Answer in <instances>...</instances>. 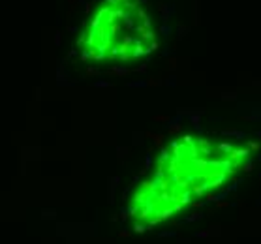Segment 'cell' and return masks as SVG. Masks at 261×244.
<instances>
[{
    "mask_svg": "<svg viewBox=\"0 0 261 244\" xmlns=\"http://www.w3.org/2000/svg\"><path fill=\"white\" fill-rule=\"evenodd\" d=\"M250 154L248 148H237V150H231L229 152V160H239V158H246Z\"/></svg>",
    "mask_w": 261,
    "mask_h": 244,
    "instance_id": "1",
    "label": "cell"
},
{
    "mask_svg": "<svg viewBox=\"0 0 261 244\" xmlns=\"http://www.w3.org/2000/svg\"><path fill=\"white\" fill-rule=\"evenodd\" d=\"M128 72H130V69L128 68H122V66H113V68L107 69L109 75H128Z\"/></svg>",
    "mask_w": 261,
    "mask_h": 244,
    "instance_id": "2",
    "label": "cell"
},
{
    "mask_svg": "<svg viewBox=\"0 0 261 244\" xmlns=\"http://www.w3.org/2000/svg\"><path fill=\"white\" fill-rule=\"evenodd\" d=\"M180 130H182V126L179 124V120H175V122H169L167 134H169V135H177V134H180Z\"/></svg>",
    "mask_w": 261,
    "mask_h": 244,
    "instance_id": "3",
    "label": "cell"
},
{
    "mask_svg": "<svg viewBox=\"0 0 261 244\" xmlns=\"http://www.w3.org/2000/svg\"><path fill=\"white\" fill-rule=\"evenodd\" d=\"M145 135H147V137H150L156 146H160V148L164 146V135H160V134H150V131H147Z\"/></svg>",
    "mask_w": 261,
    "mask_h": 244,
    "instance_id": "4",
    "label": "cell"
},
{
    "mask_svg": "<svg viewBox=\"0 0 261 244\" xmlns=\"http://www.w3.org/2000/svg\"><path fill=\"white\" fill-rule=\"evenodd\" d=\"M133 43H135V49H133V57H141V54H145V47L141 45L139 40H135Z\"/></svg>",
    "mask_w": 261,
    "mask_h": 244,
    "instance_id": "5",
    "label": "cell"
},
{
    "mask_svg": "<svg viewBox=\"0 0 261 244\" xmlns=\"http://www.w3.org/2000/svg\"><path fill=\"white\" fill-rule=\"evenodd\" d=\"M177 201L180 205H188L190 203V192H184V193H180L179 197H177Z\"/></svg>",
    "mask_w": 261,
    "mask_h": 244,
    "instance_id": "6",
    "label": "cell"
},
{
    "mask_svg": "<svg viewBox=\"0 0 261 244\" xmlns=\"http://www.w3.org/2000/svg\"><path fill=\"white\" fill-rule=\"evenodd\" d=\"M218 150H220V152H227V154H229V152L233 150V146H231L229 143H220V145H218Z\"/></svg>",
    "mask_w": 261,
    "mask_h": 244,
    "instance_id": "7",
    "label": "cell"
},
{
    "mask_svg": "<svg viewBox=\"0 0 261 244\" xmlns=\"http://www.w3.org/2000/svg\"><path fill=\"white\" fill-rule=\"evenodd\" d=\"M201 218H203L201 212H194V214H190L188 218H184V222H197V220H201Z\"/></svg>",
    "mask_w": 261,
    "mask_h": 244,
    "instance_id": "8",
    "label": "cell"
},
{
    "mask_svg": "<svg viewBox=\"0 0 261 244\" xmlns=\"http://www.w3.org/2000/svg\"><path fill=\"white\" fill-rule=\"evenodd\" d=\"M152 120H154V122H171V118L165 116V115H154Z\"/></svg>",
    "mask_w": 261,
    "mask_h": 244,
    "instance_id": "9",
    "label": "cell"
},
{
    "mask_svg": "<svg viewBox=\"0 0 261 244\" xmlns=\"http://www.w3.org/2000/svg\"><path fill=\"white\" fill-rule=\"evenodd\" d=\"M145 195H147L145 192H137L135 197H133V201H135V203H139V205H143V203H145Z\"/></svg>",
    "mask_w": 261,
    "mask_h": 244,
    "instance_id": "10",
    "label": "cell"
},
{
    "mask_svg": "<svg viewBox=\"0 0 261 244\" xmlns=\"http://www.w3.org/2000/svg\"><path fill=\"white\" fill-rule=\"evenodd\" d=\"M167 160H169V150L162 146V154H160V165L164 163V162H167Z\"/></svg>",
    "mask_w": 261,
    "mask_h": 244,
    "instance_id": "11",
    "label": "cell"
},
{
    "mask_svg": "<svg viewBox=\"0 0 261 244\" xmlns=\"http://www.w3.org/2000/svg\"><path fill=\"white\" fill-rule=\"evenodd\" d=\"M171 214H173V208H165V210H162V212L158 214V218H160V220H165V218H169Z\"/></svg>",
    "mask_w": 261,
    "mask_h": 244,
    "instance_id": "12",
    "label": "cell"
},
{
    "mask_svg": "<svg viewBox=\"0 0 261 244\" xmlns=\"http://www.w3.org/2000/svg\"><path fill=\"white\" fill-rule=\"evenodd\" d=\"M248 150L257 152V150H259V143H257V141H248Z\"/></svg>",
    "mask_w": 261,
    "mask_h": 244,
    "instance_id": "13",
    "label": "cell"
},
{
    "mask_svg": "<svg viewBox=\"0 0 261 244\" xmlns=\"http://www.w3.org/2000/svg\"><path fill=\"white\" fill-rule=\"evenodd\" d=\"M242 171H246V173H252V171H254V163H252V162H246V163H242Z\"/></svg>",
    "mask_w": 261,
    "mask_h": 244,
    "instance_id": "14",
    "label": "cell"
},
{
    "mask_svg": "<svg viewBox=\"0 0 261 244\" xmlns=\"http://www.w3.org/2000/svg\"><path fill=\"white\" fill-rule=\"evenodd\" d=\"M133 231L141 235V233H145V231H147V227H145V225H141V224H135V225H133Z\"/></svg>",
    "mask_w": 261,
    "mask_h": 244,
    "instance_id": "15",
    "label": "cell"
},
{
    "mask_svg": "<svg viewBox=\"0 0 261 244\" xmlns=\"http://www.w3.org/2000/svg\"><path fill=\"white\" fill-rule=\"evenodd\" d=\"M156 49H158V41H152L150 47H149V49H145V54H149V53H152V51H156Z\"/></svg>",
    "mask_w": 261,
    "mask_h": 244,
    "instance_id": "16",
    "label": "cell"
},
{
    "mask_svg": "<svg viewBox=\"0 0 261 244\" xmlns=\"http://www.w3.org/2000/svg\"><path fill=\"white\" fill-rule=\"evenodd\" d=\"M205 201H207V203H216V195L214 193H207L205 195Z\"/></svg>",
    "mask_w": 261,
    "mask_h": 244,
    "instance_id": "17",
    "label": "cell"
},
{
    "mask_svg": "<svg viewBox=\"0 0 261 244\" xmlns=\"http://www.w3.org/2000/svg\"><path fill=\"white\" fill-rule=\"evenodd\" d=\"M182 145H194V139L192 137H190V135H184V137H182Z\"/></svg>",
    "mask_w": 261,
    "mask_h": 244,
    "instance_id": "18",
    "label": "cell"
},
{
    "mask_svg": "<svg viewBox=\"0 0 261 244\" xmlns=\"http://www.w3.org/2000/svg\"><path fill=\"white\" fill-rule=\"evenodd\" d=\"M203 192H205V188H203V186H194V193L195 195H199V197H201Z\"/></svg>",
    "mask_w": 261,
    "mask_h": 244,
    "instance_id": "19",
    "label": "cell"
},
{
    "mask_svg": "<svg viewBox=\"0 0 261 244\" xmlns=\"http://www.w3.org/2000/svg\"><path fill=\"white\" fill-rule=\"evenodd\" d=\"M141 36H143V38H145V40H152V41H154V34H152V32H150V30H145V32H143V34H141Z\"/></svg>",
    "mask_w": 261,
    "mask_h": 244,
    "instance_id": "20",
    "label": "cell"
},
{
    "mask_svg": "<svg viewBox=\"0 0 261 244\" xmlns=\"http://www.w3.org/2000/svg\"><path fill=\"white\" fill-rule=\"evenodd\" d=\"M160 79H150V81H147V85H150V87H156V85H160Z\"/></svg>",
    "mask_w": 261,
    "mask_h": 244,
    "instance_id": "21",
    "label": "cell"
},
{
    "mask_svg": "<svg viewBox=\"0 0 261 244\" xmlns=\"http://www.w3.org/2000/svg\"><path fill=\"white\" fill-rule=\"evenodd\" d=\"M229 203L227 201H216V208H224V207H227Z\"/></svg>",
    "mask_w": 261,
    "mask_h": 244,
    "instance_id": "22",
    "label": "cell"
},
{
    "mask_svg": "<svg viewBox=\"0 0 261 244\" xmlns=\"http://www.w3.org/2000/svg\"><path fill=\"white\" fill-rule=\"evenodd\" d=\"M175 235H177L175 231H162L160 233V237H175Z\"/></svg>",
    "mask_w": 261,
    "mask_h": 244,
    "instance_id": "23",
    "label": "cell"
},
{
    "mask_svg": "<svg viewBox=\"0 0 261 244\" xmlns=\"http://www.w3.org/2000/svg\"><path fill=\"white\" fill-rule=\"evenodd\" d=\"M98 73V68H87V75H96Z\"/></svg>",
    "mask_w": 261,
    "mask_h": 244,
    "instance_id": "24",
    "label": "cell"
},
{
    "mask_svg": "<svg viewBox=\"0 0 261 244\" xmlns=\"http://www.w3.org/2000/svg\"><path fill=\"white\" fill-rule=\"evenodd\" d=\"M169 68H171V69L177 68V58H169Z\"/></svg>",
    "mask_w": 261,
    "mask_h": 244,
    "instance_id": "25",
    "label": "cell"
},
{
    "mask_svg": "<svg viewBox=\"0 0 261 244\" xmlns=\"http://www.w3.org/2000/svg\"><path fill=\"white\" fill-rule=\"evenodd\" d=\"M137 210H139L137 207H132L130 210H128V216H135V214H137Z\"/></svg>",
    "mask_w": 261,
    "mask_h": 244,
    "instance_id": "26",
    "label": "cell"
},
{
    "mask_svg": "<svg viewBox=\"0 0 261 244\" xmlns=\"http://www.w3.org/2000/svg\"><path fill=\"white\" fill-rule=\"evenodd\" d=\"M222 98H224V100H235V98H237V96H235L233 92H231V94H224Z\"/></svg>",
    "mask_w": 261,
    "mask_h": 244,
    "instance_id": "27",
    "label": "cell"
},
{
    "mask_svg": "<svg viewBox=\"0 0 261 244\" xmlns=\"http://www.w3.org/2000/svg\"><path fill=\"white\" fill-rule=\"evenodd\" d=\"M162 32H164V34H165V36H167V34H169V32H171V28H169V26H167V25H164V26H162Z\"/></svg>",
    "mask_w": 261,
    "mask_h": 244,
    "instance_id": "28",
    "label": "cell"
},
{
    "mask_svg": "<svg viewBox=\"0 0 261 244\" xmlns=\"http://www.w3.org/2000/svg\"><path fill=\"white\" fill-rule=\"evenodd\" d=\"M126 152H128V148H118V156L124 158V156H126Z\"/></svg>",
    "mask_w": 261,
    "mask_h": 244,
    "instance_id": "29",
    "label": "cell"
},
{
    "mask_svg": "<svg viewBox=\"0 0 261 244\" xmlns=\"http://www.w3.org/2000/svg\"><path fill=\"white\" fill-rule=\"evenodd\" d=\"M195 237H201V239H205V237H209V231H201V233H195Z\"/></svg>",
    "mask_w": 261,
    "mask_h": 244,
    "instance_id": "30",
    "label": "cell"
},
{
    "mask_svg": "<svg viewBox=\"0 0 261 244\" xmlns=\"http://www.w3.org/2000/svg\"><path fill=\"white\" fill-rule=\"evenodd\" d=\"M120 237H122V239H128V237H130V231H124V229H122V231H120Z\"/></svg>",
    "mask_w": 261,
    "mask_h": 244,
    "instance_id": "31",
    "label": "cell"
},
{
    "mask_svg": "<svg viewBox=\"0 0 261 244\" xmlns=\"http://www.w3.org/2000/svg\"><path fill=\"white\" fill-rule=\"evenodd\" d=\"M96 87H109V83H105V81H98V83H96Z\"/></svg>",
    "mask_w": 261,
    "mask_h": 244,
    "instance_id": "32",
    "label": "cell"
},
{
    "mask_svg": "<svg viewBox=\"0 0 261 244\" xmlns=\"http://www.w3.org/2000/svg\"><path fill=\"white\" fill-rule=\"evenodd\" d=\"M145 69H147V64H141V66L137 68V72H141V73H143V72H145Z\"/></svg>",
    "mask_w": 261,
    "mask_h": 244,
    "instance_id": "33",
    "label": "cell"
},
{
    "mask_svg": "<svg viewBox=\"0 0 261 244\" xmlns=\"http://www.w3.org/2000/svg\"><path fill=\"white\" fill-rule=\"evenodd\" d=\"M203 205H205V203H203V201H197V203H194V207H195V208H201Z\"/></svg>",
    "mask_w": 261,
    "mask_h": 244,
    "instance_id": "34",
    "label": "cell"
},
{
    "mask_svg": "<svg viewBox=\"0 0 261 244\" xmlns=\"http://www.w3.org/2000/svg\"><path fill=\"white\" fill-rule=\"evenodd\" d=\"M180 208H182V205H180V203H179V205H175V207H173V212H175V210H177V212H179V210H180Z\"/></svg>",
    "mask_w": 261,
    "mask_h": 244,
    "instance_id": "35",
    "label": "cell"
},
{
    "mask_svg": "<svg viewBox=\"0 0 261 244\" xmlns=\"http://www.w3.org/2000/svg\"><path fill=\"white\" fill-rule=\"evenodd\" d=\"M85 10H87V11H90V10H92V2H88L87 6H85Z\"/></svg>",
    "mask_w": 261,
    "mask_h": 244,
    "instance_id": "36",
    "label": "cell"
},
{
    "mask_svg": "<svg viewBox=\"0 0 261 244\" xmlns=\"http://www.w3.org/2000/svg\"><path fill=\"white\" fill-rule=\"evenodd\" d=\"M88 57H90V53H83V54H81V58H83V60H87Z\"/></svg>",
    "mask_w": 261,
    "mask_h": 244,
    "instance_id": "37",
    "label": "cell"
},
{
    "mask_svg": "<svg viewBox=\"0 0 261 244\" xmlns=\"http://www.w3.org/2000/svg\"><path fill=\"white\" fill-rule=\"evenodd\" d=\"M257 137H259V141H261V130H257Z\"/></svg>",
    "mask_w": 261,
    "mask_h": 244,
    "instance_id": "38",
    "label": "cell"
},
{
    "mask_svg": "<svg viewBox=\"0 0 261 244\" xmlns=\"http://www.w3.org/2000/svg\"><path fill=\"white\" fill-rule=\"evenodd\" d=\"M259 160H261V154H259Z\"/></svg>",
    "mask_w": 261,
    "mask_h": 244,
    "instance_id": "39",
    "label": "cell"
}]
</instances>
